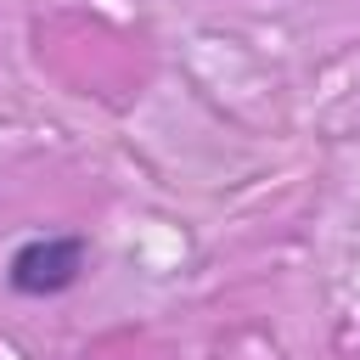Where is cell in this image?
Masks as SVG:
<instances>
[{"label": "cell", "instance_id": "obj_1", "mask_svg": "<svg viewBox=\"0 0 360 360\" xmlns=\"http://www.w3.org/2000/svg\"><path fill=\"white\" fill-rule=\"evenodd\" d=\"M84 270H90L84 236H28L6 259V287L17 298H62L68 287H79Z\"/></svg>", "mask_w": 360, "mask_h": 360}]
</instances>
